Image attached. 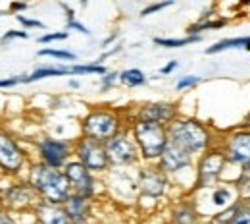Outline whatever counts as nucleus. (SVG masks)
I'll list each match as a JSON object with an SVG mask.
<instances>
[{
  "instance_id": "1",
  "label": "nucleus",
  "mask_w": 250,
  "mask_h": 224,
  "mask_svg": "<svg viewBox=\"0 0 250 224\" xmlns=\"http://www.w3.org/2000/svg\"><path fill=\"white\" fill-rule=\"evenodd\" d=\"M167 129V137L169 143L181 147L183 151H187L188 155H192L194 159L200 157L202 153H206L208 149H212L214 145H218L212 129L208 128L202 120L192 118V116H177L171 124L166 126Z\"/></svg>"
},
{
  "instance_id": "2",
  "label": "nucleus",
  "mask_w": 250,
  "mask_h": 224,
  "mask_svg": "<svg viewBox=\"0 0 250 224\" xmlns=\"http://www.w3.org/2000/svg\"><path fill=\"white\" fill-rule=\"evenodd\" d=\"M23 178L29 182V186L39 195V199L44 203L63 205L67 201V197L71 195V188H69V182H67L63 170L50 168L39 160L29 162Z\"/></svg>"
},
{
  "instance_id": "3",
  "label": "nucleus",
  "mask_w": 250,
  "mask_h": 224,
  "mask_svg": "<svg viewBox=\"0 0 250 224\" xmlns=\"http://www.w3.org/2000/svg\"><path fill=\"white\" fill-rule=\"evenodd\" d=\"M129 131L137 143L141 162L146 164H156L162 153L166 151L169 137H167V129L162 124L154 122H145V120H133L129 122Z\"/></svg>"
},
{
  "instance_id": "4",
  "label": "nucleus",
  "mask_w": 250,
  "mask_h": 224,
  "mask_svg": "<svg viewBox=\"0 0 250 224\" xmlns=\"http://www.w3.org/2000/svg\"><path fill=\"white\" fill-rule=\"evenodd\" d=\"M125 126V118L120 114V110L112 106H93L87 110V114L81 118V135L94 141L106 143L114 135H118Z\"/></svg>"
},
{
  "instance_id": "5",
  "label": "nucleus",
  "mask_w": 250,
  "mask_h": 224,
  "mask_svg": "<svg viewBox=\"0 0 250 224\" xmlns=\"http://www.w3.org/2000/svg\"><path fill=\"white\" fill-rule=\"evenodd\" d=\"M39 201V195L25 178L4 176L0 180V209H8L12 213H31Z\"/></svg>"
},
{
  "instance_id": "6",
  "label": "nucleus",
  "mask_w": 250,
  "mask_h": 224,
  "mask_svg": "<svg viewBox=\"0 0 250 224\" xmlns=\"http://www.w3.org/2000/svg\"><path fill=\"white\" fill-rule=\"evenodd\" d=\"M225 168H227V160H225L223 149L219 147V143L214 145L212 149H208L206 153H202L200 157H196L194 160V192L214 190L218 184H221Z\"/></svg>"
},
{
  "instance_id": "7",
  "label": "nucleus",
  "mask_w": 250,
  "mask_h": 224,
  "mask_svg": "<svg viewBox=\"0 0 250 224\" xmlns=\"http://www.w3.org/2000/svg\"><path fill=\"white\" fill-rule=\"evenodd\" d=\"M29 155L21 143L8 131L0 128V170L8 178H21L29 166Z\"/></svg>"
},
{
  "instance_id": "8",
  "label": "nucleus",
  "mask_w": 250,
  "mask_h": 224,
  "mask_svg": "<svg viewBox=\"0 0 250 224\" xmlns=\"http://www.w3.org/2000/svg\"><path fill=\"white\" fill-rule=\"evenodd\" d=\"M35 155L39 162L62 170L63 166L73 159V141L54 137V135H41L35 139Z\"/></svg>"
},
{
  "instance_id": "9",
  "label": "nucleus",
  "mask_w": 250,
  "mask_h": 224,
  "mask_svg": "<svg viewBox=\"0 0 250 224\" xmlns=\"http://www.w3.org/2000/svg\"><path fill=\"white\" fill-rule=\"evenodd\" d=\"M73 159L79 160L87 170L93 172L94 176H104L112 170L104 143L83 137V135L73 139Z\"/></svg>"
},
{
  "instance_id": "10",
  "label": "nucleus",
  "mask_w": 250,
  "mask_h": 224,
  "mask_svg": "<svg viewBox=\"0 0 250 224\" xmlns=\"http://www.w3.org/2000/svg\"><path fill=\"white\" fill-rule=\"evenodd\" d=\"M104 147L112 168H133V166L137 168L141 164V155L129 131V126L122 129L118 135H114L112 139H108Z\"/></svg>"
},
{
  "instance_id": "11",
  "label": "nucleus",
  "mask_w": 250,
  "mask_h": 224,
  "mask_svg": "<svg viewBox=\"0 0 250 224\" xmlns=\"http://www.w3.org/2000/svg\"><path fill=\"white\" fill-rule=\"evenodd\" d=\"M135 182H137V192L139 195L150 197V199H162L167 197L171 190V180L160 170L158 164H146L141 162L135 172Z\"/></svg>"
},
{
  "instance_id": "12",
  "label": "nucleus",
  "mask_w": 250,
  "mask_h": 224,
  "mask_svg": "<svg viewBox=\"0 0 250 224\" xmlns=\"http://www.w3.org/2000/svg\"><path fill=\"white\" fill-rule=\"evenodd\" d=\"M62 170L65 178H67V182H69L71 193L81 195L89 201H94L98 197L100 186H104V184L98 180V176H94L91 170H87L79 160L71 159Z\"/></svg>"
},
{
  "instance_id": "13",
  "label": "nucleus",
  "mask_w": 250,
  "mask_h": 224,
  "mask_svg": "<svg viewBox=\"0 0 250 224\" xmlns=\"http://www.w3.org/2000/svg\"><path fill=\"white\" fill-rule=\"evenodd\" d=\"M219 147L223 149L227 166H235L239 170L245 168L247 164H250V129L241 126L227 131Z\"/></svg>"
},
{
  "instance_id": "14",
  "label": "nucleus",
  "mask_w": 250,
  "mask_h": 224,
  "mask_svg": "<svg viewBox=\"0 0 250 224\" xmlns=\"http://www.w3.org/2000/svg\"><path fill=\"white\" fill-rule=\"evenodd\" d=\"M194 160L196 159L192 155H188L187 151H183L181 147L167 143L166 151L162 153L156 164L173 184V182H179V178L185 174H194Z\"/></svg>"
},
{
  "instance_id": "15",
  "label": "nucleus",
  "mask_w": 250,
  "mask_h": 224,
  "mask_svg": "<svg viewBox=\"0 0 250 224\" xmlns=\"http://www.w3.org/2000/svg\"><path fill=\"white\" fill-rule=\"evenodd\" d=\"M179 116V104L173 100H150L143 102L135 108L133 120H145V122H154L167 126Z\"/></svg>"
},
{
  "instance_id": "16",
  "label": "nucleus",
  "mask_w": 250,
  "mask_h": 224,
  "mask_svg": "<svg viewBox=\"0 0 250 224\" xmlns=\"http://www.w3.org/2000/svg\"><path fill=\"white\" fill-rule=\"evenodd\" d=\"M63 207L71 224H93V201L71 193Z\"/></svg>"
},
{
  "instance_id": "17",
  "label": "nucleus",
  "mask_w": 250,
  "mask_h": 224,
  "mask_svg": "<svg viewBox=\"0 0 250 224\" xmlns=\"http://www.w3.org/2000/svg\"><path fill=\"white\" fill-rule=\"evenodd\" d=\"M202 215L198 211L196 201L192 199H179L169 209V224H200Z\"/></svg>"
},
{
  "instance_id": "18",
  "label": "nucleus",
  "mask_w": 250,
  "mask_h": 224,
  "mask_svg": "<svg viewBox=\"0 0 250 224\" xmlns=\"http://www.w3.org/2000/svg\"><path fill=\"white\" fill-rule=\"evenodd\" d=\"M33 219L37 224H71L63 205L44 203V201L37 203V207L33 209Z\"/></svg>"
},
{
  "instance_id": "19",
  "label": "nucleus",
  "mask_w": 250,
  "mask_h": 224,
  "mask_svg": "<svg viewBox=\"0 0 250 224\" xmlns=\"http://www.w3.org/2000/svg\"><path fill=\"white\" fill-rule=\"evenodd\" d=\"M241 197H239V190L235 184L231 182H225V184H218L214 190H210V201L212 205L218 209V211H223L227 207H231L233 203H237Z\"/></svg>"
},
{
  "instance_id": "20",
  "label": "nucleus",
  "mask_w": 250,
  "mask_h": 224,
  "mask_svg": "<svg viewBox=\"0 0 250 224\" xmlns=\"http://www.w3.org/2000/svg\"><path fill=\"white\" fill-rule=\"evenodd\" d=\"M62 75H71V70L67 64H54V66H39L31 74L21 75V83H35L46 77H62Z\"/></svg>"
},
{
  "instance_id": "21",
  "label": "nucleus",
  "mask_w": 250,
  "mask_h": 224,
  "mask_svg": "<svg viewBox=\"0 0 250 224\" xmlns=\"http://www.w3.org/2000/svg\"><path fill=\"white\" fill-rule=\"evenodd\" d=\"M250 45L249 37H229V39H221L218 43H214L212 47H208L204 52L206 54H219L223 50H237V49H247Z\"/></svg>"
},
{
  "instance_id": "22",
  "label": "nucleus",
  "mask_w": 250,
  "mask_h": 224,
  "mask_svg": "<svg viewBox=\"0 0 250 224\" xmlns=\"http://www.w3.org/2000/svg\"><path fill=\"white\" fill-rule=\"evenodd\" d=\"M146 81H148L146 74L139 68H127L124 72H120V83L124 87H129V89L143 87V85H146Z\"/></svg>"
},
{
  "instance_id": "23",
  "label": "nucleus",
  "mask_w": 250,
  "mask_h": 224,
  "mask_svg": "<svg viewBox=\"0 0 250 224\" xmlns=\"http://www.w3.org/2000/svg\"><path fill=\"white\" fill-rule=\"evenodd\" d=\"M200 39L202 37H192V35H187V37H154L152 43L156 47H162V49H183V47L198 43Z\"/></svg>"
},
{
  "instance_id": "24",
  "label": "nucleus",
  "mask_w": 250,
  "mask_h": 224,
  "mask_svg": "<svg viewBox=\"0 0 250 224\" xmlns=\"http://www.w3.org/2000/svg\"><path fill=\"white\" fill-rule=\"evenodd\" d=\"M227 25V20L225 18H218V20H202L198 24H190L187 27V35H192V37H202L200 33L202 31H210V29H221Z\"/></svg>"
},
{
  "instance_id": "25",
  "label": "nucleus",
  "mask_w": 250,
  "mask_h": 224,
  "mask_svg": "<svg viewBox=\"0 0 250 224\" xmlns=\"http://www.w3.org/2000/svg\"><path fill=\"white\" fill-rule=\"evenodd\" d=\"M71 75H104L108 72L106 66H98L94 62H85V64H69Z\"/></svg>"
},
{
  "instance_id": "26",
  "label": "nucleus",
  "mask_w": 250,
  "mask_h": 224,
  "mask_svg": "<svg viewBox=\"0 0 250 224\" xmlns=\"http://www.w3.org/2000/svg\"><path fill=\"white\" fill-rule=\"evenodd\" d=\"M37 56H50V58H56L62 62H75L77 60L75 52L65 50V49H54V47H44V49L37 50Z\"/></svg>"
},
{
  "instance_id": "27",
  "label": "nucleus",
  "mask_w": 250,
  "mask_h": 224,
  "mask_svg": "<svg viewBox=\"0 0 250 224\" xmlns=\"http://www.w3.org/2000/svg\"><path fill=\"white\" fill-rule=\"evenodd\" d=\"M198 83H200V75L188 74V75H183V77H179V79L175 81V89H177V91H187V89L196 87Z\"/></svg>"
},
{
  "instance_id": "28",
  "label": "nucleus",
  "mask_w": 250,
  "mask_h": 224,
  "mask_svg": "<svg viewBox=\"0 0 250 224\" xmlns=\"http://www.w3.org/2000/svg\"><path fill=\"white\" fill-rule=\"evenodd\" d=\"M116 83H120V72H106V74L100 77V91L106 93V91H110Z\"/></svg>"
},
{
  "instance_id": "29",
  "label": "nucleus",
  "mask_w": 250,
  "mask_h": 224,
  "mask_svg": "<svg viewBox=\"0 0 250 224\" xmlns=\"http://www.w3.org/2000/svg\"><path fill=\"white\" fill-rule=\"evenodd\" d=\"M173 4H175L173 0H164V2H152V4H148V6H145V8L141 10V18L152 16V14H156V12H162V10H166V8L173 6Z\"/></svg>"
},
{
  "instance_id": "30",
  "label": "nucleus",
  "mask_w": 250,
  "mask_h": 224,
  "mask_svg": "<svg viewBox=\"0 0 250 224\" xmlns=\"http://www.w3.org/2000/svg\"><path fill=\"white\" fill-rule=\"evenodd\" d=\"M16 18V22L27 31V29H44V24L41 22V20H35V18H29V16H23V14H20V16H14Z\"/></svg>"
},
{
  "instance_id": "31",
  "label": "nucleus",
  "mask_w": 250,
  "mask_h": 224,
  "mask_svg": "<svg viewBox=\"0 0 250 224\" xmlns=\"http://www.w3.org/2000/svg\"><path fill=\"white\" fill-rule=\"evenodd\" d=\"M69 37V31H50V33H44L37 39V43L41 45H48V43H54V41H65Z\"/></svg>"
},
{
  "instance_id": "32",
  "label": "nucleus",
  "mask_w": 250,
  "mask_h": 224,
  "mask_svg": "<svg viewBox=\"0 0 250 224\" xmlns=\"http://www.w3.org/2000/svg\"><path fill=\"white\" fill-rule=\"evenodd\" d=\"M231 224H250V201H241L239 213Z\"/></svg>"
},
{
  "instance_id": "33",
  "label": "nucleus",
  "mask_w": 250,
  "mask_h": 224,
  "mask_svg": "<svg viewBox=\"0 0 250 224\" xmlns=\"http://www.w3.org/2000/svg\"><path fill=\"white\" fill-rule=\"evenodd\" d=\"M16 39H29V31H25V29H8L0 37V43L8 45L10 41H16Z\"/></svg>"
},
{
  "instance_id": "34",
  "label": "nucleus",
  "mask_w": 250,
  "mask_h": 224,
  "mask_svg": "<svg viewBox=\"0 0 250 224\" xmlns=\"http://www.w3.org/2000/svg\"><path fill=\"white\" fill-rule=\"evenodd\" d=\"M65 27H67V31H77V33H81V35H87V37H91V35H93V31H91L85 24H81V22H77V20L67 22V24H65Z\"/></svg>"
},
{
  "instance_id": "35",
  "label": "nucleus",
  "mask_w": 250,
  "mask_h": 224,
  "mask_svg": "<svg viewBox=\"0 0 250 224\" xmlns=\"http://www.w3.org/2000/svg\"><path fill=\"white\" fill-rule=\"evenodd\" d=\"M0 224H21V223L16 217V213H12L8 209H0Z\"/></svg>"
},
{
  "instance_id": "36",
  "label": "nucleus",
  "mask_w": 250,
  "mask_h": 224,
  "mask_svg": "<svg viewBox=\"0 0 250 224\" xmlns=\"http://www.w3.org/2000/svg\"><path fill=\"white\" fill-rule=\"evenodd\" d=\"M21 83V75H10V77H0V89H10Z\"/></svg>"
},
{
  "instance_id": "37",
  "label": "nucleus",
  "mask_w": 250,
  "mask_h": 224,
  "mask_svg": "<svg viewBox=\"0 0 250 224\" xmlns=\"http://www.w3.org/2000/svg\"><path fill=\"white\" fill-rule=\"evenodd\" d=\"M27 8H29V4H27V2H10V4H8V14L20 16V14H23Z\"/></svg>"
},
{
  "instance_id": "38",
  "label": "nucleus",
  "mask_w": 250,
  "mask_h": 224,
  "mask_svg": "<svg viewBox=\"0 0 250 224\" xmlns=\"http://www.w3.org/2000/svg\"><path fill=\"white\" fill-rule=\"evenodd\" d=\"M118 52H122V47H120V45H116V49H112V50H106L102 56H98L93 62L98 66H104V60H106V58H110V56H114V54H118Z\"/></svg>"
},
{
  "instance_id": "39",
  "label": "nucleus",
  "mask_w": 250,
  "mask_h": 224,
  "mask_svg": "<svg viewBox=\"0 0 250 224\" xmlns=\"http://www.w3.org/2000/svg\"><path fill=\"white\" fill-rule=\"evenodd\" d=\"M177 68H179V60H169L167 64L160 68V74H162V75H169V74H173Z\"/></svg>"
},
{
  "instance_id": "40",
  "label": "nucleus",
  "mask_w": 250,
  "mask_h": 224,
  "mask_svg": "<svg viewBox=\"0 0 250 224\" xmlns=\"http://www.w3.org/2000/svg\"><path fill=\"white\" fill-rule=\"evenodd\" d=\"M60 8H62L63 12H65V20H67V22H73V20H75V10H73L69 4H65V2H60Z\"/></svg>"
},
{
  "instance_id": "41",
  "label": "nucleus",
  "mask_w": 250,
  "mask_h": 224,
  "mask_svg": "<svg viewBox=\"0 0 250 224\" xmlns=\"http://www.w3.org/2000/svg\"><path fill=\"white\" fill-rule=\"evenodd\" d=\"M118 35H120V33L116 31V33H112V35H110V37H106V39H104V41H102V47H108V45H110V43H114V41H116V39H118Z\"/></svg>"
},
{
  "instance_id": "42",
  "label": "nucleus",
  "mask_w": 250,
  "mask_h": 224,
  "mask_svg": "<svg viewBox=\"0 0 250 224\" xmlns=\"http://www.w3.org/2000/svg\"><path fill=\"white\" fill-rule=\"evenodd\" d=\"M67 87H69V89H79L81 83H79V79H69V81H67Z\"/></svg>"
},
{
  "instance_id": "43",
  "label": "nucleus",
  "mask_w": 250,
  "mask_h": 224,
  "mask_svg": "<svg viewBox=\"0 0 250 224\" xmlns=\"http://www.w3.org/2000/svg\"><path fill=\"white\" fill-rule=\"evenodd\" d=\"M243 128H247V129H250V114L245 118V122H243Z\"/></svg>"
},
{
  "instance_id": "44",
  "label": "nucleus",
  "mask_w": 250,
  "mask_h": 224,
  "mask_svg": "<svg viewBox=\"0 0 250 224\" xmlns=\"http://www.w3.org/2000/svg\"><path fill=\"white\" fill-rule=\"evenodd\" d=\"M6 12H8V10H6ZM6 12H4V10H0V16H2V14H6Z\"/></svg>"
},
{
  "instance_id": "45",
  "label": "nucleus",
  "mask_w": 250,
  "mask_h": 224,
  "mask_svg": "<svg viewBox=\"0 0 250 224\" xmlns=\"http://www.w3.org/2000/svg\"><path fill=\"white\" fill-rule=\"evenodd\" d=\"M245 50H247V52H250V45H249V47H247V49H245Z\"/></svg>"
},
{
  "instance_id": "46",
  "label": "nucleus",
  "mask_w": 250,
  "mask_h": 224,
  "mask_svg": "<svg viewBox=\"0 0 250 224\" xmlns=\"http://www.w3.org/2000/svg\"><path fill=\"white\" fill-rule=\"evenodd\" d=\"M29 224H37V223H35V221H31V223H29Z\"/></svg>"
}]
</instances>
